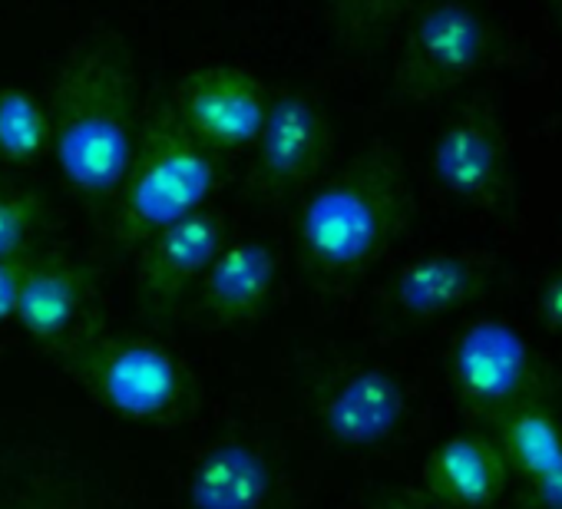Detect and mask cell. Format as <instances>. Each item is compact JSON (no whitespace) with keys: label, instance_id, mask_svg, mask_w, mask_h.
<instances>
[{"label":"cell","instance_id":"obj_1","mask_svg":"<svg viewBox=\"0 0 562 509\" xmlns=\"http://www.w3.org/2000/svg\"><path fill=\"white\" fill-rule=\"evenodd\" d=\"M50 156L64 182L93 202H110L130 166L139 110L126 41L113 31L80 37L57 67L50 100Z\"/></svg>","mask_w":562,"mask_h":509},{"label":"cell","instance_id":"obj_2","mask_svg":"<svg viewBox=\"0 0 562 509\" xmlns=\"http://www.w3.org/2000/svg\"><path fill=\"white\" fill-rule=\"evenodd\" d=\"M414 218L407 162L391 143H368L302 195L295 245L315 279H355L374 269Z\"/></svg>","mask_w":562,"mask_h":509},{"label":"cell","instance_id":"obj_3","mask_svg":"<svg viewBox=\"0 0 562 509\" xmlns=\"http://www.w3.org/2000/svg\"><path fill=\"white\" fill-rule=\"evenodd\" d=\"M64 374L110 417L172 430L195 410L199 387L186 361L159 341L110 331L87 318L57 351Z\"/></svg>","mask_w":562,"mask_h":509},{"label":"cell","instance_id":"obj_4","mask_svg":"<svg viewBox=\"0 0 562 509\" xmlns=\"http://www.w3.org/2000/svg\"><path fill=\"white\" fill-rule=\"evenodd\" d=\"M222 179V159L199 143L169 106L139 120L136 146L120 189L110 199V231L120 245L139 248L159 228L205 208Z\"/></svg>","mask_w":562,"mask_h":509},{"label":"cell","instance_id":"obj_5","mask_svg":"<svg viewBox=\"0 0 562 509\" xmlns=\"http://www.w3.org/2000/svg\"><path fill=\"white\" fill-rule=\"evenodd\" d=\"M447 371L460 407L480 423L552 397L546 367L539 364L532 344L503 318L467 321L447 354Z\"/></svg>","mask_w":562,"mask_h":509},{"label":"cell","instance_id":"obj_6","mask_svg":"<svg viewBox=\"0 0 562 509\" xmlns=\"http://www.w3.org/2000/svg\"><path fill=\"white\" fill-rule=\"evenodd\" d=\"M490 54L486 18L470 0H424L411 14L391 77L407 106L434 103L463 87Z\"/></svg>","mask_w":562,"mask_h":509},{"label":"cell","instance_id":"obj_7","mask_svg":"<svg viewBox=\"0 0 562 509\" xmlns=\"http://www.w3.org/2000/svg\"><path fill=\"white\" fill-rule=\"evenodd\" d=\"M335 152L328 106L305 87H274L251 143L248 182L261 199L289 202L318 185Z\"/></svg>","mask_w":562,"mask_h":509},{"label":"cell","instance_id":"obj_8","mask_svg":"<svg viewBox=\"0 0 562 509\" xmlns=\"http://www.w3.org/2000/svg\"><path fill=\"white\" fill-rule=\"evenodd\" d=\"M268 93V83L248 67L205 64L176 80L166 106L199 143L222 156L251 149L265 123Z\"/></svg>","mask_w":562,"mask_h":509},{"label":"cell","instance_id":"obj_9","mask_svg":"<svg viewBox=\"0 0 562 509\" xmlns=\"http://www.w3.org/2000/svg\"><path fill=\"white\" fill-rule=\"evenodd\" d=\"M430 172L463 205L499 212L509 202V152L490 100L476 97L443 123L430 146Z\"/></svg>","mask_w":562,"mask_h":509},{"label":"cell","instance_id":"obj_10","mask_svg":"<svg viewBox=\"0 0 562 509\" xmlns=\"http://www.w3.org/2000/svg\"><path fill=\"white\" fill-rule=\"evenodd\" d=\"M0 509H130L110 476L60 446H0Z\"/></svg>","mask_w":562,"mask_h":509},{"label":"cell","instance_id":"obj_11","mask_svg":"<svg viewBox=\"0 0 562 509\" xmlns=\"http://www.w3.org/2000/svg\"><path fill=\"white\" fill-rule=\"evenodd\" d=\"M225 241L228 222L209 205L149 235L136 248V305L143 318L166 321L189 289L199 285Z\"/></svg>","mask_w":562,"mask_h":509},{"label":"cell","instance_id":"obj_12","mask_svg":"<svg viewBox=\"0 0 562 509\" xmlns=\"http://www.w3.org/2000/svg\"><path fill=\"white\" fill-rule=\"evenodd\" d=\"M407 384L384 364H351L331 374L318 394V420L345 450H374L407 420Z\"/></svg>","mask_w":562,"mask_h":509},{"label":"cell","instance_id":"obj_13","mask_svg":"<svg viewBox=\"0 0 562 509\" xmlns=\"http://www.w3.org/2000/svg\"><path fill=\"white\" fill-rule=\"evenodd\" d=\"M480 430L506 460L509 509H562V417L552 397L522 404Z\"/></svg>","mask_w":562,"mask_h":509},{"label":"cell","instance_id":"obj_14","mask_svg":"<svg viewBox=\"0 0 562 509\" xmlns=\"http://www.w3.org/2000/svg\"><path fill=\"white\" fill-rule=\"evenodd\" d=\"M496 285V259L486 251L443 248L401 265L391 279V308L407 321H437L483 302Z\"/></svg>","mask_w":562,"mask_h":509},{"label":"cell","instance_id":"obj_15","mask_svg":"<svg viewBox=\"0 0 562 509\" xmlns=\"http://www.w3.org/2000/svg\"><path fill=\"white\" fill-rule=\"evenodd\" d=\"M278 285V251L265 238L225 241L195 285V312L209 328H241L258 321Z\"/></svg>","mask_w":562,"mask_h":509},{"label":"cell","instance_id":"obj_16","mask_svg":"<svg viewBox=\"0 0 562 509\" xmlns=\"http://www.w3.org/2000/svg\"><path fill=\"white\" fill-rule=\"evenodd\" d=\"M93 295L97 272L90 265L67 251H34L14 321L34 344L54 354L90 318Z\"/></svg>","mask_w":562,"mask_h":509},{"label":"cell","instance_id":"obj_17","mask_svg":"<svg viewBox=\"0 0 562 509\" xmlns=\"http://www.w3.org/2000/svg\"><path fill=\"white\" fill-rule=\"evenodd\" d=\"M278 489V470L268 450L248 437H222L209 443L189 476V509H268Z\"/></svg>","mask_w":562,"mask_h":509},{"label":"cell","instance_id":"obj_18","mask_svg":"<svg viewBox=\"0 0 562 509\" xmlns=\"http://www.w3.org/2000/svg\"><path fill=\"white\" fill-rule=\"evenodd\" d=\"M424 493L450 509H490L509 493V470L486 430H463L440 440L420 470Z\"/></svg>","mask_w":562,"mask_h":509},{"label":"cell","instance_id":"obj_19","mask_svg":"<svg viewBox=\"0 0 562 509\" xmlns=\"http://www.w3.org/2000/svg\"><path fill=\"white\" fill-rule=\"evenodd\" d=\"M50 156L47 103L21 87H0V166H34Z\"/></svg>","mask_w":562,"mask_h":509},{"label":"cell","instance_id":"obj_20","mask_svg":"<svg viewBox=\"0 0 562 509\" xmlns=\"http://www.w3.org/2000/svg\"><path fill=\"white\" fill-rule=\"evenodd\" d=\"M414 0H325L335 37L348 47L381 44L407 14Z\"/></svg>","mask_w":562,"mask_h":509},{"label":"cell","instance_id":"obj_21","mask_svg":"<svg viewBox=\"0 0 562 509\" xmlns=\"http://www.w3.org/2000/svg\"><path fill=\"white\" fill-rule=\"evenodd\" d=\"M50 222L44 192L27 185H0V259L31 255Z\"/></svg>","mask_w":562,"mask_h":509},{"label":"cell","instance_id":"obj_22","mask_svg":"<svg viewBox=\"0 0 562 509\" xmlns=\"http://www.w3.org/2000/svg\"><path fill=\"white\" fill-rule=\"evenodd\" d=\"M31 259H34V251L18 255V259H0V325L18 318V305H21V292H24Z\"/></svg>","mask_w":562,"mask_h":509},{"label":"cell","instance_id":"obj_23","mask_svg":"<svg viewBox=\"0 0 562 509\" xmlns=\"http://www.w3.org/2000/svg\"><path fill=\"white\" fill-rule=\"evenodd\" d=\"M536 315L542 321V328H549L552 335L562 338V265L546 272L539 279L536 289Z\"/></svg>","mask_w":562,"mask_h":509},{"label":"cell","instance_id":"obj_24","mask_svg":"<svg viewBox=\"0 0 562 509\" xmlns=\"http://www.w3.org/2000/svg\"><path fill=\"white\" fill-rule=\"evenodd\" d=\"M374 509H450V506L430 499L424 489H387Z\"/></svg>","mask_w":562,"mask_h":509},{"label":"cell","instance_id":"obj_25","mask_svg":"<svg viewBox=\"0 0 562 509\" xmlns=\"http://www.w3.org/2000/svg\"><path fill=\"white\" fill-rule=\"evenodd\" d=\"M542 4H546L552 24H555V31H559V41H562V0H542Z\"/></svg>","mask_w":562,"mask_h":509}]
</instances>
